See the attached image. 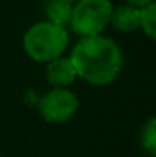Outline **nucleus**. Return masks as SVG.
<instances>
[{
  "instance_id": "39448f33",
  "label": "nucleus",
  "mask_w": 156,
  "mask_h": 157,
  "mask_svg": "<svg viewBox=\"0 0 156 157\" xmlns=\"http://www.w3.org/2000/svg\"><path fill=\"white\" fill-rule=\"evenodd\" d=\"M46 78L54 89H67L77 78V74L72 67L69 57H61L47 62L46 65Z\"/></svg>"
},
{
  "instance_id": "9d476101",
  "label": "nucleus",
  "mask_w": 156,
  "mask_h": 157,
  "mask_svg": "<svg viewBox=\"0 0 156 157\" xmlns=\"http://www.w3.org/2000/svg\"><path fill=\"white\" fill-rule=\"evenodd\" d=\"M126 2L133 7L141 9V7H146V5H150V3H154V0H126Z\"/></svg>"
},
{
  "instance_id": "0eeeda50",
  "label": "nucleus",
  "mask_w": 156,
  "mask_h": 157,
  "mask_svg": "<svg viewBox=\"0 0 156 157\" xmlns=\"http://www.w3.org/2000/svg\"><path fill=\"white\" fill-rule=\"evenodd\" d=\"M74 3L66 0H46L44 2V17L47 22L55 24L59 27H69L70 15H72Z\"/></svg>"
},
{
  "instance_id": "f03ea898",
  "label": "nucleus",
  "mask_w": 156,
  "mask_h": 157,
  "mask_svg": "<svg viewBox=\"0 0 156 157\" xmlns=\"http://www.w3.org/2000/svg\"><path fill=\"white\" fill-rule=\"evenodd\" d=\"M69 42V33L64 27L44 20L32 25L24 35V50L32 60L47 63L64 55Z\"/></svg>"
},
{
  "instance_id": "9b49d317",
  "label": "nucleus",
  "mask_w": 156,
  "mask_h": 157,
  "mask_svg": "<svg viewBox=\"0 0 156 157\" xmlns=\"http://www.w3.org/2000/svg\"><path fill=\"white\" fill-rule=\"evenodd\" d=\"M66 2H70V3H76L77 0H66Z\"/></svg>"
},
{
  "instance_id": "f257e3e1",
  "label": "nucleus",
  "mask_w": 156,
  "mask_h": 157,
  "mask_svg": "<svg viewBox=\"0 0 156 157\" xmlns=\"http://www.w3.org/2000/svg\"><path fill=\"white\" fill-rule=\"evenodd\" d=\"M77 77L92 85L114 82L124 65L121 47L109 37H81L69 55Z\"/></svg>"
},
{
  "instance_id": "7ed1b4c3",
  "label": "nucleus",
  "mask_w": 156,
  "mask_h": 157,
  "mask_svg": "<svg viewBox=\"0 0 156 157\" xmlns=\"http://www.w3.org/2000/svg\"><path fill=\"white\" fill-rule=\"evenodd\" d=\"M111 0H77L72 5L69 27L79 37L102 35L111 22Z\"/></svg>"
},
{
  "instance_id": "423d86ee",
  "label": "nucleus",
  "mask_w": 156,
  "mask_h": 157,
  "mask_svg": "<svg viewBox=\"0 0 156 157\" xmlns=\"http://www.w3.org/2000/svg\"><path fill=\"white\" fill-rule=\"evenodd\" d=\"M109 25H113L114 30L122 33L134 32L136 29H139V9L129 3L113 7Z\"/></svg>"
},
{
  "instance_id": "1a4fd4ad",
  "label": "nucleus",
  "mask_w": 156,
  "mask_h": 157,
  "mask_svg": "<svg viewBox=\"0 0 156 157\" xmlns=\"http://www.w3.org/2000/svg\"><path fill=\"white\" fill-rule=\"evenodd\" d=\"M141 145L151 157L156 155V119L150 117L141 130Z\"/></svg>"
},
{
  "instance_id": "6e6552de",
  "label": "nucleus",
  "mask_w": 156,
  "mask_h": 157,
  "mask_svg": "<svg viewBox=\"0 0 156 157\" xmlns=\"http://www.w3.org/2000/svg\"><path fill=\"white\" fill-rule=\"evenodd\" d=\"M139 29L150 40L156 39V3L139 9Z\"/></svg>"
},
{
  "instance_id": "20e7f679",
  "label": "nucleus",
  "mask_w": 156,
  "mask_h": 157,
  "mask_svg": "<svg viewBox=\"0 0 156 157\" xmlns=\"http://www.w3.org/2000/svg\"><path fill=\"white\" fill-rule=\"evenodd\" d=\"M37 107L46 122L64 124L79 109V99L69 89H52L40 97Z\"/></svg>"
}]
</instances>
